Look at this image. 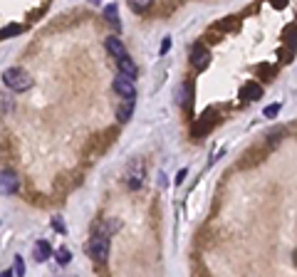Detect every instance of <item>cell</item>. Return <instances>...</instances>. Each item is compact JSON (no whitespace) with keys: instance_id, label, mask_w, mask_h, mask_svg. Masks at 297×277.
Wrapping results in <instances>:
<instances>
[{"instance_id":"cell-1","label":"cell","mask_w":297,"mask_h":277,"mask_svg":"<svg viewBox=\"0 0 297 277\" xmlns=\"http://www.w3.org/2000/svg\"><path fill=\"white\" fill-rule=\"evenodd\" d=\"M3 82H5V87L13 89V92H28V89L33 87V77H30L23 67H8V70L3 72Z\"/></svg>"},{"instance_id":"cell-2","label":"cell","mask_w":297,"mask_h":277,"mask_svg":"<svg viewBox=\"0 0 297 277\" xmlns=\"http://www.w3.org/2000/svg\"><path fill=\"white\" fill-rule=\"evenodd\" d=\"M87 255L92 257V260H97V262H107L109 260V237H104V235H94L89 242H87Z\"/></svg>"},{"instance_id":"cell-3","label":"cell","mask_w":297,"mask_h":277,"mask_svg":"<svg viewBox=\"0 0 297 277\" xmlns=\"http://www.w3.org/2000/svg\"><path fill=\"white\" fill-rule=\"evenodd\" d=\"M111 87H114V92H116V94H121L124 99H134V94H136L134 79H131V77H126V75H121V72L114 77Z\"/></svg>"},{"instance_id":"cell-4","label":"cell","mask_w":297,"mask_h":277,"mask_svg":"<svg viewBox=\"0 0 297 277\" xmlns=\"http://www.w3.org/2000/svg\"><path fill=\"white\" fill-rule=\"evenodd\" d=\"M0 191H3V193H8V196L18 191V176H15L10 168L0 171Z\"/></svg>"},{"instance_id":"cell-5","label":"cell","mask_w":297,"mask_h":277,"mask_svg":"<svg viewBox=\"0 0 297 277\" xmlns=\"http://www.w3.org/2000/svg\"><path fill=\"white\" fill-rule=\"evenodd\" d=\"M104 47H107V52H109L111 57H116V60L126 57V47H124V42H121L116 35H109V38L104 40Z\"/></svg>"},{"instance_id":"cell-6","label":"cell","mask_w":297,"mask_h":277,"mask_svg":"<svg viewBox=\"0 0 297 277\" xmlns=\"http://www.w3.org/2000/svg\"><path fill=\"white\" fill-rule=\"evenodd\" d=\"M191 62H193V67H196V70H206V67H208V62H211V52H208L206 47L196 45V47L191 50Z\"/></svg>"},{"instance_id":"cell-7","label":"cell","mask_w":297,"mask_h":277,"mask_svg":"<svg viewBox=\"0 0 297 277\" xmlns=\"http://www.w3.org/2000/svg\"><path fill=\"white\" fill-rule=\"evenodd\" d=\"M141 181H144V163H141V161H134V166H131V171H129V176H126V183H129V188H139Z\"/></svg>"},{"instance_id":"cell-8","label":"cell","mask_w":297,"mask_h":277,"mask_svg":"<svg viewBox=\"0 0 297 277\" xmlns=\"http://www.w3.org/2000/svg\"><path fill=\"white\" fill-rule=\"evenodd\" d=\"M50 255H52L50 242H47V240H37L35 247H33V257H35L37 262H45V260H50Z\"/></svg>"},{"instance_id":"cell-9","label":"cell","mask_w":297,"mask_h":277,"mask_svg":"<svg viewBox=\"0 0 297 277\" xmlns=\"http://www.w3.org/2000/svg\"><path fill=\"white\" fill-rule=\"evenodd\" d=\"M240 97H243V99H250V102H255V99H260V97H262V87H260V84H255V82H248V84L243 87Z\"/></svg>"},{"instance_id":"cell-10","label":"cell","mask_w":297,"mask_h":277,"mask_svg":"<svg viewBox=\"0 0 297 277\" xmlns=\"http://www.w3.org/2000/svg\"><path fill=\"white\" fill-rule=\"evenodd\" d=\"M131 114H134V99H124L121 107L116 109V119H119L121 124H126V121L131 119Z\"/></svg>"},{"instance_id":"cell-11","label":"cell","mask_w":297,"mask_h":277,"mask_svg":"<svg viewBox=\"0 0 297 277\" xmlns=\"http://www.w3.org/2000/svg\"><path fill=\"white\" fill-rule=\"evenodd\" d=\"M213 112H203V117L198 119V124L193 126V136H201V134H206V126L211 129V124H213Z\"/></svg>"},{"instance_id":"cell-12","label":"cell","mask_w":297,"mask_h":277,"mask_svg":"<svg viewBox=\"0 0 297 277\" xmlns=\"http://www.w3.org/2000/svg\"><path fill=\"white\" fill-rule=\"evenodd\" d=\"M116 65H119L121 75H126V77H131V79L136 77V65L131 62V57H121V60H119Z\"/></svg>"},{"instance_id":"cell-13","label":"cell","mask_w":297,"mask_h":277,"mask_svg":"<svg viewBox=\"0 0 297 277\" xmlns=\"http://www.w3.org/2000/svg\"><path fill=\"white\" fill-rule=\"evenodd\" d=\"M104 15H107V20L111 23V28H114V30H119V28H121V23H119V15H116V5H109V8L104 10Z\"/></svg>"},{"instance_id":"cell-14","label":"cell","mask_w":297,"mask_h":277,"mask_svg":"<svg viewBox=\"0 0 297 277\" xmlns=\"http://www.w3.org/2000/svg\"><path fill=\"white\" fill-rule=\"evenodd\" d=\"M70 260H72V252H70V247H60V250H57V262H60V265H67Z\"/></svg>"},{"instance_id":"cell-15","label":"cell","mask_w":297,"mask_h":277,"mask_svg":"<svg viewBox=\"0 0 297 277\" xmlns=\"http://www.w3.org/2000/svg\"><path fill=\"white\" fill-rule=\"evenodd\" d=\"M18 33H20V25H8V28L0 30V38H10V35H18Z\"/></svg>"},{"instance_id":"cell-16","label":"cell","mask_w":297,"mask_h":277,"mask_svg":"<svg viewBox=\"0 0 297 277\" xmlns=\"http://www.w3.org/2000/svg\"><path fill=\"white\" fill-rule=\"evenodd\" d=\"M277 112H280V104H272V107H265L262 114H265L267 119H272V117H277Z\"/></svg>"},{"instance_id":"cell-17","label":"cell","mask_w":297,"mask_h":277,"mask_svg":"<svg viewBox=\"0 0 297 277\" xmlns=\"http://www.w3.org/2000/svg\"><path fill=\"white\" fill-rule=\"evenodd\" d=\"M23 272H25V262H23V257L18 255V257H15V275L23 277Z\"/></svg>"},{"instance_id":"cell-18","label":"cell","mask_w":297,"mask_h":277,"mask_svg":"<svg viewBox=\"0 0 297 277\" xmlns=\"http://www.w3.org/2000/svg\"><path fill=\"white\" fill-rule=\"evenodd\" d=\"M285 38L290 40V47L295 50V47H297V33H295V30H287V33H285Z\"/></svg>"},{"instance_id":"cell-19","label":"cell","mask_w":297,"mask_h":277,"mask_svg":"<svg viewBox=\"0 0 297 277\" xmlns=\"http://www.w3.org/2000/svg\"><path fill=\"white\" fill-rule=\"evenodd\" d=\"M144 8H148L146 0H134V10H144Z\"/></svg>"},{"instance_id":"cell-20","label":"cell","mask_w":297,"mask_h":277,"mask_svg":"<svg viewBox=\"0 0 297 277\" xmlns=\"http://www.w3.org/2000/svg\"><path fill=\"white\" fill-rule=\"evenodd\" d=\"M171 50V38H164V45H161V55H166Z\"/></svg>"},{"instance_id":"cell-21","label":"cell","mask_w":297,"mask_h":277,"mask_svg":"<svg viewBox=\"0 0 297 277\" xmlns=\"http://www.w3.org/2000/svg\"><path fill=\"white\" fill-rule=\"evenodd\" d=\"M55 228H57V230H60V233H62V230H65V225H62V223H60V218H55Z\"/></svg>"},{"instance_id":"cell-22","label":"cell","mask_w":297,"mask_h":277,"mask_svg":"<svg viewBox=\"0 0 297 277\" xmlns=\"http://www.w3.org/2000/svg\"><path fill=\"white\" fill-rule=\"evenodd\" d=\"M0 277H13V272H10V270H5V272H0Z\"/></svg>"}]
</instances>
